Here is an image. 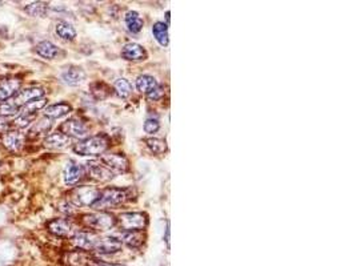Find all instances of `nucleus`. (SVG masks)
<instances>
[{
    "label": "nucleus",
    "instance_id": "nucleus-1",
    "mask_svg": "<svg viewBox=\"0 0 356 266\" xmlns=\"http://www.w3.org/2000/svg\"><path fill=\"white\" fill-rule=\"evenodd\" d=\"M109 147V139L105 135H96L80 140L74 147V152L80 156H100Z\"/></svg>",
    "mask_w": 356,
    "mask_h": 266
},
{
    "label": "nucleus",
    "instance_id": "nucleus-2",
    "mask_svg": "<svg viewBox=\"0 0 356 266\" xmlns=\"http://www.w3.org/2000/svg\"><path fill=\"white\" fill-rule=\"evenodd\" d=\"M127 200V192L120 188H108V189L101 190L99 194V198L95 202L92 208L104 209L109 206H116Z\"/></svg>",
    "mask_w": 356,
    "mask_h": 266
},
{
    "label": "nucleus",
    "instance_id": "nucleus-3",
    "mask_svg": "<svg viewBox=\"0 0 356 266\" xmlns=\"http://www.w3.org/2000/svg\"><path fill=\"white\" fill-rule=\"evenodd\" d=\"M148 218L142 212H127L119 216V224L124 231H140L147 226Z\"/></svg>",
    "mask_w": 356,
    "mask_h": 266
},
{
    "label": "nucleus",
    "instance_id": "nucleus-4",
    "mask_svg": "<svg viewBox=\"0 0 356 266\" xmlns=\"http://www.w3.org/2000/svg\"><path fill=\"white\" fill-rule=\"evenodd\" d=\"M83 222L89 228L97 229V230H109L116 225V218L111 213L99 212L85 214L83 217Z\"/></svg>",
    "mask_w": 356,
    "mask_h": 266
},
{
    "label": "nucleus",
    "instance_id": "nucleus-5",
    "mask_svg": "<svg viewBox=\"0 0 356 266\" xmlns=\"http://www.w3.org/2000/svg\"><path fill=\"white\" fill-rule=\"evenodd\" d=\"M60 132L67 137H75V139H84L88 135V128L84 123H81L78 119H70L64 121L60 125Z\"/></svg>",
    "mask_w": 356,
    "mask_h": 266
},
{
    "label": "nucleus",
    "instance_id": "nucleus-6",
    "mask_svg": "<svg viewBox=\"0 0 356 266\" xmlns=\"http://www.w3.org/2000/svg\"><path fill=\"white\" fill-rule=\"evenodd\" d=\"M100 190L92 186H80L74 192V201L75 204L84 205V206H93L95 202L99 198Z\"/></svg>",
    "mask_w": 356,
    "mask_h": 266
},
{
    "label": "nucleus",
    "instance_id": "nucleus-7",
    "mask_svg": "<svg viewBox=\"0 0 356 266\" xmlns=\"http://www.w3.org/2000/svg\"><path fill=\"white\" fill-rule=\"evenodd\" d=\"M100 162H103L113 174L126 173L128 169V160L123 154H103Z\"/></svg>",
    "mask_w": 356,
    "mask_h": 266
},
{
    "label": "nucleus",
    "instance_id": "nucleus-8",
    "mask_svg": "<svg viewBox=\"0 0 356 266\" xmlns=\"http://www.w3.org/2000/svg\"><path fill=\"white\" fill-rule=\"evenodd\" d=\"M20 91V80L15 77L0 79V103L10 100Z\"/></svg>",
    "mask_w": 356,
    "mask_h": 266
},
{
    "label": "nucleus",
    "instance_id": "nucleus-9",
    "mask_svg": "<svg viewBox=\"0 0 356 266\" xmlns=\"http://www.w3.org/2000/svg\"><path fill=\"white\" fill-rule=\"evenodd\" d=\"M87 170H88L89 176L97 181L105 182L115 177V174L100 161H88L87 162Z\"/></svg>",
    "mask_w": 356,
    "mask_h": 266
},
{
    "label": "nucleus",
    "instance_id": "nucleus-10",
    "mask_svg": "<svg viewBox=\"0 0 356 266\" xmlns=\"http://www.w3.org/2000/svg\"><path fill=\"white\" fill-rule=\"evenodd\" d=\"M84 166L78 164L75 161H68V164L64 168L63 172V177H64V182L67 185H75L80 181L83 176H84Z\"/></svg>",
    "mask_w": 356,
    "mask_h": 266
},
{
    "label": "nucleus",
    "instance_id": "nucleus-11",
    "mask_svg": "<svg viewBox=\"0 0 356 266\" xmlns=\"http://www.w3.org/2000/svg\"><path fill=\"white\" fill-rule=\"evenodd\" d=\"M100 237H97L96 234L93 233H89V231H79L76 234L74 235L72 238V242L76 247L79 249H83V250H93L95 246L99 242Z\"/></svg>",
    "mask_w": 356,
    "mask_h": 266
},
{
    "label": "nucleus",
    "instance_id": "nucleus-12",
    "mask_svg": "<svg viewBox=\"0 0 356 266\" xmlns=\"http://www.w3.org/2000/svg\"><path fill=\"white\" fill-rule=\"evenodd\" d=\"M122 58L128 62H140L147 58V52L138 43H127L122 48Z\"/></svg>",
    "mask_w": 356,
    "mask_h": 266
},
{
    "label": "nucleus",
    "instance_id": "nucleus-13",
    "mask_svg": "<svg viewBox=\"0 0 356 266\" xmlns=\"http://www.w3.org/2000/svg\"><path fill=\"white\" fill-rule=\"evenodd\" d=\"M60 77H62L63 83H66L67 85L76 87L85 80V72L79 67H70L66 71H63Z\"/></svg>",
    "mask_w": 356,
    "mask_h": 266
},
{
    "label": "nucleus",
    "instance_id": "nucleus-14",
    "mask_svg": "<svg viewBox=\"0 0 356 266\" xmlns=\"http://www.w3.org/2000/svg\"><path fill=\"white\" fill-rule=\"evenodd\" d=\"M120 249H122V242L116 237H107V238L99 239L93 250L100 254H113V253H117Z\"/></svg>",
    "mask_w": 356,
    "mask_h": 266
},
{
    "label": "nucleus",
    "instance_id": "nucleus-15",
    "mask_svg": "<svg viewBox=\"0 0 356 266\" xmlns=\"http://www.w3.org/2000/svg\"><path fill=\"white\" fill-rule=\"evenodd\" d=\"M24 136L20 132L10 131L3 135V145L7 148L8 151L18 152L20 148L23 147Z\"/></svg>",
    "mask_w": 356,
    "mask_h": 266
},
{
    "label": "nucleus",
    "instance_id": "nucleus-16",
    "mask_svg": "<svg viewBox=\"0 0 356 266\" xmlns=\"http://www.w3.org/2000/svg\"><path fill=\"white\" fill-rule=\"evenodd\" d=\"M71 112V105L67 104V103H56V104H52L50 107H47L44 109V116L47 119L50 120H55V119H60L63 116L68 115Z\"/></svg>",
    "mask_w": 356,
    "mask_h": 266
},
{
    "label": "nucleus",
    "instance_id": "nucleus-17",
    "mask_svg": "<svg viewBox=\"0 0 356 266\" xmlns=\"http://www.w3.org/2000/svg\"><path fill=\"white\" fill-rule=\"evenodd\" d=\"M135 84L136 88H138V91H139L140 93L148 95V93L154 91V89L158 87L159 83L156 81V79L154 76H150V75H140V76L136 79Z\"/></svg>",
    "mask_w": 356,
    "mask_h": 266
},
{
    "label": "nucleus",
    "instance_id": "nucleus-18",
    "mask_svg": "<svg viewBox=\"0 0 356 266\" xmlns=\"http://www.w3.org/2000/svg\"><path fill=\"white\" fill-rule=\"evenodd\" d=\"M124 22H126L128 31L132 32V34H139L144 26L143 19L140 18V15L136 11H128L126 14Z\"/></svg>",
    "mask_w": 356,
    "mask_h": 266
},
{
    "label": "nucleus",
    "instance_id": "nucleus-19",
    "mask_svg": "<svg viewBox=\"0 0 356 266\" xmlns=\"http://www.w3.org/2000/svg\"><path fill=\"white\" fill-rule=\"evenodd\" d=\"M122 243H127L130 247H138L143 243V235L140 231H122L116 237Z\"/></svg>",
    "mask_w": 356,
    "mask_h": 266
},
{
    "label": "nucleus",
    "instance_id": "nucleus-20",
    "mask_svg": "<svg viewBox=\"0 0 356 266\" xmlns=\"http://www.w3.org/2000/svg\"><path fill=\"white\" fill-rule=\"evenodd\" d=\"M152 35L155 38L156 42L160 44L162 47H167L168 46V27L164 22H156L154 26H152Z\"/></svg>",
    "mask_w": 356,
    "mask_h": 266
},
{
    "label": "nucleus",
    "instance_id": "nucleus-21",
    "mask_svg": "<svg viewBox=\"0 0 356 266\" xmlns=\"http://www.w3.org/2000/svg\"><path fill=\"white\" fill-rule=\"evenodd\" d=\"M70 137L63 135L62 132H55V133L47 137L46 145L48 148H54V149H62V148H66L70 144Z\"/></svg>",
    "mask_w": 356,
    "mask_h": 266
},
{
    "label": "nucleus",
    "instance_id": "nucleus-22",
    "mask_svg": "<svg viewBox=\"0 0 356 266\" xmlns=\"http://www.w3.org/2000/svg\"><path fill=\"white\" fill-rule=\"evenodd\" d=\"M35 51H36V54L39 55V56H42V58H44V59H48V60H51V59H55L59 54V48L55 46L54 43H51V42L39 43V44L36 46Z\"/></svg>",
    "mask_w": 356,
    "mask_h": 266
},
{
    "label": "nucleus",
    "instance_id": "nucleus-23",
    "mask_svg": "<svg viewBox=\"0 0 356 266\" xmlns=\"http://www.w3.org/2000/svg\"><path fill=\"white\" fill-rule=\"evenodd\" d=\"M48 229H50L54 234L64 237V235L70 234L71 225L70 222H68L67 220H64V218H59V220L51 221L50 225H48Z\"/></svg>",
    "mask_w": 356,
    "mask_h": 266
},
{
    "label": "nucleus",
    "instance_id": "nucleus-24",
    "mask_svg": "<svg viewBox=\"0 0 356 266\" xmlns=\"http://www.w3.org/2000/svg\"><path fill=\"white\" fill-rule=\"evenodd\" d=\"M56 34L59 38H62L63 40H74L76 38V31L72 24H70L68 22H59L56 24Z\"/></svg>",
    "mask_w": 356,
    "mask_h": 266
},
{
    "label": "nucleus",
    "instance_id": "nucleus-25",
    "mask_svg": "<svg viewBox=\"0 0 356 266\" xmlns=\"http://www.w3.org/2000/svg\"><path fill=\"white\" fill-rule=\"evenodd\" d=\"M47 104V100L44 97L36 99V100L30 101L28 104H26L24 107L19 109L20 115H27V116H36V113L39 112L40 109L44 108V105Z\"/></svg>",
    "mask_w": 356,
    "mask_h": 266
},
{
    "label": "nucleus",
    "instance_id": "nucleus-26",
    "mask_svg": "<svg viewBox=\"0 0 356 266\" xmlns=\"http://www.w3.org/2000/svg\"><path fill=\"white\" fill-rule=\"evenodd\" d=\"M113 87H115V91H116L117 96L122 97V99H126V97L130 96V93H131L132 91L131 83H130L127 79H124V77H119V79H116Z\"/></svg>",
    "mask_w": 356,
    "mask_h": 266
},
{
    "label": "nucleus",
    "instance_id": "nucleus-27",
    "mask_svg": "<svg viewBox=\"0 0 356 266\" xmlns=\"http://www.w3.org/2000/svg\"><path fill=\"white\" fill-rule=\"evenodd\" d=\"M47 11H48V4L44 3V2H35V3L28 4L26 7V12H27L30 16H36V18H40V16H46Z\"/></svg>",
    "mask_w": 356,
    "mask_h": 266
},
{
    "label": "nucleus",
    "instance_id": "nucleus-28",
    "mask_svg": "<svg viewBox=\"0 0 356 266\" xmlns=\"http://www.w3.org/2000/svg\"><path fill=\"white\" fill-rule=\"evenodd\" d=\"M148 149L155 154H162L167 151V144L163 139H158V137H150L146 140Z\"/></svg>",
    "mask_w": 356,
    "mask_h": 266
},
{
    "label": "nucleus",
    "instance_id": "nucleus-29",
    "mask_svg": "<svg viewBox=\"0 0 356 266\" xmlns=\"http://www.w3.org/2000/svg\"><path fill=\"white\" fill-rule=\"evenodd\" d=\"M51 125H52V123H51L50 119H42L39 121V123H36L34 127L31 128V131H30V136H40L43 135V133H47V132L51 129Z\"/></svg>",
    "mask_w": 356,
    "mask_h": 266
},
{
    "label": "nucleus",
    "instance_id": "nucleus-30",
    "mask_svg": "<svg viewBox=\"0 0 356 266\" xmlns=\"http://www.w3.org/2000/svg\"><path fill=\"white\" fill-rule=\"evenodd\" d=\"M159 128H160V123H159L158 119H154V117H148L146 120V123H144V131H146V133H150V135L156 133L159 131Z\"/></svg>",
    "mask_w": 356,
    "mask_h": 266
},
{
    "label": "nucleus",
    "instance_id": "nucleus-31",
    "mask_svg": "<svg viewBox=\"0 0 356 266\" xmlns=\"http://www.w3.org/2000/svg\"><path fill=\"white\" fill-rule=\"evenodd\" d=\"M164 96V87L163 85H160L159 84L158 87H156L154 91H151V92L148 93L147 95V97L150 99V100H152V101H158V100H160L162 97Z\"/></svg>",
    "mask_w": 356,
    "mask_h": 266
},
{
    "label": "nucleus",
    "instance_id": "nucleus-32",
    "mask_svg": "<svg viewBox=\"0 0 356 266\" xmlns=\"http://www.w3.org/2000/svg\"><path fill=\"white\" fill-rule=\"evenodd\" d=\"M11 127L12 124L10 123L7 120V117H4V116H0V133H7V132L11 131Z\"/></svg>",
    "mask_w": 356,
    "mask_h": 266
},
{
    "label": "nucleus",
    "instance_id": "nucleus-33",
    "mask_svg": "<svg viewBox=\"0 0 356 266\" xmlns=\"http://www.w3.org/2000/svg\"><path fill=\"white\" fill-rule=\"evenodd\" d=\"M93 266H124V265H119V263H108V262H100V261H96V262H93Z\"/></svg>",
    "mask_w": 356,
    "mask_h": 266
},
{
    "label": "nucleus",
    "instance_id": "nucleus-34",
    "mask_svg": "<svg viewBox=\"0 0 356 266\" xmlns=\"http://www.w3.org/2000/svg\"><path fill=\"white\" fill-rule=\"evenodd\" d=\"M166 241H167V243L170 245V226H167V230H166Z\"/></svg>",
    "mask_w": 356,
    "mask_h": 266
}]
</instances>
